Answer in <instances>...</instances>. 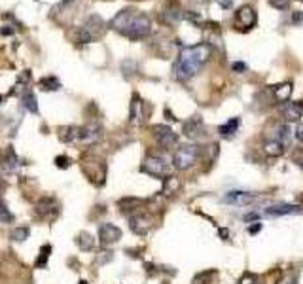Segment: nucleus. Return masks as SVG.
I'll list each match as a JSON object with an SVG mask.
<instances>
[{
  "label": "nucleus",
  "instance_id": "c9c22d12",
  "mask_svg": "<svg viewBox=\"0 0 303 284\" xmlns=\"http://www.w3.org/2000/svg\"><path fill=\"white\" fill-rule=\"evenodd\" d=\"M231 68H233V70H235V72H239V74H242V72H246V64H244V63H233V66H231Z\"/></svg>",
  "mask_w": 303,
  "mask_h": 284
},
{
  "label": "nucleus",
  "instance_id": "9d476101",
  "mask_svg": "<svg viewBox=\"0 0 303 284\" xmlns=\"http://www.w3.org/2000/svg\"><path fill=\"white\" fill-rule=\"evenodd\" d=\"M256 195L254 193H248V191H228L224 195V203L228 205H237V207H246V205H252L254 203Z\"/></svg>",
  "mask_w": 303,
  "mask_h": 284
},
{
  "label": "nucleus",
  "instance_id": "393cba45",
  "mask_svg": "<svg viewBox=\"0 0 303 284\" xmlns=\"http://www.w3.org/2000/svg\"><path fill=\"white\" fill-rule=\"evenodd\" d=\"M51 245H44V247L40 248V254H38V259L34 261V267L36 269H44L46 265H48V259L51 256Z\"/></svg>",
  "mask_w": 303,
  "mask_h": 284
},
{
  "label": "nucleus",
  "instance_id": "2f4dec72",
  "mask_svg": "<svg viewBox=\"0 0 303 284\" xmlns=\"http://www.w3.org/2000/svg\"><path fill=\"white\" fill-rule=\"evenodd\" d=\"M288 136H290V129H288V125L279 127V142H282V144L286 146V144H288Z\"/></svg>",
  "mask_w": 303,
  "mask_h": 284
},
{
  "label": "nucleus",
  "instance_id": "f03ea898",
  "mask_svg": "<svg viewBox=\"0 0 303 284\" xmlns=\"http://www.w3.org/2000/svg\"><path fill=\"white\" fill-rule=\"evenodd\" d=\"M110 27L114 31H118L120 34H123V36L131 38V40H140V38H146L152 32L150 17L144 15V13L136 12L133 8L118 12V15L112 19Z\"/></svg>",
  "mask_w": 303,
  "mask_h": 284
},
{
  "label": "nucleus",
  "instance_id": "a18cd8bd",
  "mask_svg": "<svg viewBox=\"0 0 303 284\" xmlns=\"http://www.w3.org/2000/svg\"><path fill=\"white\" fill-rule=\"evenodd\" d=\"M2 188H4V182H2V178H0V189H2Z\"/></svg>",
  "mask_w": 303,
  "mask_h": 284
},
{
  "label": "nucleus",
  "instance_id": "72a5a7b5",
  "mask_svg": "<svg viewBox=\"0 0 303 284\" xmlns=\"http://www.w3.org/2000/svg\"><path fill=\"white\" fill-rule=\"evenodd\" d=\"M210 275H214V271H208V273L203 271V273H199V275H195V277H194V281H192V284H203V283H206Z\"/></svg>",
  "mask_w": 303,
  "mask_h": 284
},
{
  "label": "nucleus",
  "instance_id": "0eeeda50",
  "mask_svg": "<svg viewBox=\"0 0 303 284\" xmlns=\"http://www.w3.org/2000/svg\"><path fill=\"white\" fill-rule=\"evenodd\" d=\"M152 133L156 136L159 146L165 150H169L170 146H174L178 142V136H176V133L170 129L169 125H154L152 127Z\"/></svg>",
  "mask_w": 303,
  "mask_h": 284
},
{
  "label": "nucleus",
  "instance_id": "58836bf2",
  "mask_svg": "<svg viewBox=\"0 0 303 284\" xmlns=\"http://www.w3.org/2000/svg\"><path fill=\"white\" fill-rule=\"evenodd\" d=\"M260 229H262V223L254 222V225H248V229H246V231H248L250 235H256L258 231H260Z\"/></svg>",
  "mask_w": 303,
  "mask_h": 284
},
{
  "label": "nucleus",
  "instance_id": "f3484780",
  "mask_svg": "<svg viewBox=\"0 0 303 284\" xmlns=\"http://www.w3.org/2000/svg\"><path fill=\"white\" fill-rule=\"evenodd\" d=\"M76 247L80 248L82 252H91V250H95V237L91 233H87V231H80V233L76 235Z\"/></svg>",
  "mask_w": 303,
  "mask_h": 284
},
{
  "label": "nucleus",
  "instance_id": "6e6552de",
  "mask_svg": "<svg viewBox=\"0 0 303 284\" xmlns=\"http://www.w3.org/2000/svg\"><path fill=\"white\" fill-rule=\"evenodd\" d=\"M121 239V229L114 223H101L99 225V243L101 247H110L116 245Z\"/></svg>",
  "mask_w": 303,
  "mask_h": 284
},
{
  "label": "nucleus",
  "instance_id": "c85d7f7f",
  "mask_svg": "<svg viewBox=\"0 0 303 284\" xmlns=\"http://www.w3.org/2000/svg\"><path fill=\"white\" fill-rule=\"evenodd\" d=\"M13 220H15V216L10 212L8 205H6L4 201H0V225H4V223H13Z\"/></svg>",
  "mask_w": 303,
  "mask_h": 284
},
{
  "label": "nucleus",
  "instance_id": "20e7f679",
  "mask_svg": "<svg viewBox=\"0 0 303 284\" xmlns=\"http://www.w3.org/2000/svg\"><path fill=\"white\" fill-rule=\"evenodd\" d=\"M199 156H201V150H199L197 144H184V146H180L174 152L172 167L176 171H188V169H192L195 163L199 161Z\"/></svg>",
  "mask_w": 303,
  "mask_h": 284
},
{
  "label": "nucleus",
  "instance_id": "aec40b11",
  "mask_svg": "<svg viewBox=\"0 0 303 284\" xmlns=\"http://www.w3.org/2000/svg\"><path fill=\"white\" fill-rule=\"evenodd\" d=\"M239 125H241V120H239V118H231L230 122H226L224 125H220L218 127L220 136H224V138H231V136L237 133Z\"/></svg>",
  "mask_w": 303,
  "mask_h": 284
},
{
  "label": "nucleus",
  "instance_id": "39448f33",
  "mask_svg": "<svg viewBox=\"0 0 303 284\" xmlns=\"http://www.w3.org/2000/svg\"><path fill=\"white\" fill-rule=\"evenodd\" d=\"M61 212V207L55 197H40L34 205V214L38 220H46V222H53Z\"/></svg>",
  "mask_w": 303,
  "mask_h": 284
},
{
  "label": "nucleus",
  "instance_id": "b1692460",
  "mask_svg": "<svg viewBox=\"0 0 303 284\" xmlns=\"http://www.w3.org/2000/svg\"><path fill=\"white\" fill-rule=\"evenodd\" d=\"M29 237H31V229L27 225H17L10 231V239L15 241V243H25Z\"/></svg>",
  "mask_w": 303,
  "mask_h": 284
},
{
  "label": "nucleus",
  "instance_id": "9b49d317",
  "mask_svg": "<svg viewBox=\"0 0 303 284\" xmlns=\"http://www.w3.org/2000/svg\"><path fill=\"white\" fill-rule=\"evenodd\" d=\"M129 227L135 235H140L144 237L150 229H152V218L146 216V214H136V216H131L129 218Z\"/></svg>",
  "mask_w": 303,
  "mask_h": 284
},
{
  "label": "nucleus",
  "instance_id": "dca6fc26",
  "mask_svg": "<svg viewBox=\"0 0 303 284\" xmlns=\"http://www.w3.org/2000/svg\"><path fill=\"white\" fill-rule=\"evenodd\" d=\"M129 120L133 124H142L144 122V102L138 95H133L131 108H129Z\"/></svg>",
  "mask_w": 303,
  "mask_h": 284
},
{
  "label": "nucleus",
  "instance_id": "6ab92c4d",
  "mask_svg": "<svg viewBox=\"0 0 303 284\" xmlns=\"http://www.w3.org/2000/svg\"><path fill=\"white\" fill-rule=\"evenodd\" d=\"M292 87L290 82H284V84H279V86L273 87V95H275V100L277 102H288V99L292 97Z\"/></svg>",
  "mask_w": 303,
  "mask_h": 284
},
{
  "label": "nucleus",
  "instance_id": "ea45409f",
  "mask_svg": "<svg viewBox=\"0 0 303 284\" xmlns=\"http://www.w3.org/2000/svg\"><path fill=\"white\" fill-rule=\"evenodd\" d=\"M292 23H303V12L292 13Z\"/></svg>",
  "mask_w": 303,
  "mask_h": 284
},
{
  "label": "nucleus",
  "instance_id": "1a4fd4ad",
  "mask_svg": "<svg viewBox=\"0 0 303 284\" xmlns=\"http://www.w3.org/2000/svg\"><path fill=\"white\" fill-rule=\"evenodd\" d=\"M256 21H258L256 10L252 8V6H248V4L241 6V8L235 12V23L241 27L242 31H248V29H252V27L256 25Z\"/></svg>",
  "mask_w": 303,
  "mask_h": 284
},
{
  "label": "nucleus",
  "instance_id": "f257e3e1",
  "mask_svg": "<svg viewBox=\"0 0 303 284\" xmlns=\"http://www.w3.org/2000/svg\"><path fill=\"white\" fill-rule=\"evenodd\" d=\"M208 57H210V46L208 44H197V46L182 48L178 61L172 66V74L180 82L190 80L195 74H199V70L205 66Z\"/></svg>",
  "mask_w": 303,
  "mask_h": 284
},
{
  "label": "nucleus",
  "instance_id": "37998d69",
  "mask_svg": "<svg viewBox=\"0 0 303 284\" xmlns=\"http://www.w3.org/2000/svg\"><path fill=\"white\" fill-rule=\"evenodd\" d=\"M296 159H298V163H300V165L303 167V152L300 154V156H298V158H296Z\"/></svg>",
  "mask_w": 303,
  "mask_h": 284
},
{
  "label": "nucleus",
  "instance_id": "4c0bfd02",
  "mask_svg": "<svg viewBox=\"0 0 303 284\" xmlns=\"http://www.w3.org/2000/svg\"><path fill=\"white\" fill-rule=\"evenodd\" d=\"M258 218H260L258 212H248V214H244V222H258Z\"/></svg>",
  "mask_w": 303,
  "mask_h": 284
},
{
  "label": "nucleus",
  "instance_id": "7ed1b4c3",
  "mask_svg": "<svg viewBox=\"0 0 303 284\" xmlns=\"http://www.w3.org/2000/svg\"><path fill=\"white\" fill-rule=\"evenodd\" d=\"M104 31H106V23L102 21V17L101 15H89L85 19L84 25L80 27L78 40L82 44H91V42H95L99 38H102Z\"/></svg>",
  "mask_w": 303,
  "mask_h": 284
},
{
  "label": "nucleus",
  "instance_id": "f704fd0d",
  "mask_svg": "<svg viewBox=\"0 0 303 284\" xmlns=\"http://www.w3.org/2000/svg\"><path fill=\"white\" fill-rule=\"evenodd\" d=\"M277 284H298V275L296 273H286Z\"/></svg>",
  "mask_w": 303,
  "mask_h": 284
},
{
  "label": "nucleus",
  "instance_id": "473e14b6",
  "mask_svg": "<svg viewBox=\"0 0 303 284\" xmlns=\"http://www.w3.org/2000/svg\"><path fill=\"white\" fill-rule=\"evenodd\" d=\"M55 165H57V169H68V167H70V158H67V156H57V158H55Z\"/></svg>",
  "mask_w": 303,
  "mask_h": 284
},
{
  "label": "nucleus",
  "instance_id": "a878e982",
  "mask_svg": "<svg viewBox=\"0 0 303 284\" xmlns=\"http://www.w3.org/2000/svg\"><path fill=\"white\" fill-rule=\"evenodd\" d=\"M21 102H23V106L29 112L38 114V100H36V95H34L33 91H27L23 97H21Z\"/></svg>",
  "mask_w": 303,
  "mask_h": 284
},
{
  "label": "nucleus",
  "instance_id": "cd10ccee",
  "mask_svg": "<svg viewBox=\"0 0 303 284\" xmlns=\"http://www.w3.org/2000/svg\"><path fill=\"white\" fill-rule=\"evenodd\" d=\"M138 205H142V201L136 197H125V199H120V201H118V207H120L123 212H125V210H135Z\"/></svg>",
  "mask_w": 303,
  "mask_h": 284
},
{
  "label": "nucleus",
  "instance_id": "de8ad7c7",
  "mask_svg": "<svg viewBox=\"0 0 303 284\" xmlns=\"http://www.w3.org/2000/svg\"><path fill=\"white\" fill-rule=\"evenodd\" d=\"M2 100H4V97H2V95H0V102H2Z\"/></svg>",
  "mask_w": 303,
  "mask_h": 284
},
{
  "label": "nucleus",
  "instance_id": "49530a36",
  "mask_svg": "<svg viewBox=\"0 0 303 284\" xmlns=\"http://www.w3.org/2000/svg\"><path fill=\"white\" fill-rule=\"evenodd\" d=\"M78 284H87V283H85V281H80V283H78Z\"/></svg>",
  "mask_w": 303,
  "mask_h": 284
},
{
  "label": "nucleus",
  "instance_id": "2eb2a0df",
  "mask_svg": "<svg viewBox=\"0 0 303 284\" xmlns=\"http://www.w3.org/2000/svg\"><path fill=\"white\" fill-rule=\"evenodd\" d=\"M303 212L302 207L298 205H288V203H280V205H273L264 210L266 216H288V214H300Z\"/></svg>",
  "mask_w": 303,
  "mask_h": 284
},
{
  "label": "nucleus",
  "instance_id": "f8f14e48",
  "mask_svg": "<svg viewBox=\"0 0 303 284\" xmlns=\"http://www.w3.org/2000/svg\"><path fill=\"white\" fill-rule=\"evenodd\" d=\"M184 135L192 140H197L205 135V125H203V120L199 116H194L192 120H188L184 124Z\"/></svg>",
  "mask_w": 303,
  "mask_h": 284
},
{
  "label": "nucleus",
  "instance_id": "e433bc0d",
  "mask_svg": "<svg viewBox=\"0 0 303 284\" xmlns=\"http://www.w3.org/2000/svg\"><path fill=\"white\" fill-rule=\"evenodd\" d=\"M294 135H296V138H298L300 142H303V124L296 125V129H294Z\"/></svg>",
  "mask_w": 303,
  "mask_h": 284
},
{
  "label": "nucleus",
  "instance_id": "7c9ffc66",
  "mask_svg": "<svg viewBox=\"0 0 303 284\" xmlns=\"http://www.w3.org/2000/svg\"><path fill=\"white\" fill-rule=\"evenodd\" d=\"M269 2V6L271 8H275V10H288L290 8V0H267Z\"/></svg>",
  "mask_w": 303,
  "mask_h": 284
},
{
  "label": "nucleus",
  "instance_id": "423d86ee",
  "mask_svg": "<svg viewBox=\"0 0 303 284\" xmlns=\"http://www.w3.org/2000/svg\"><path fill=\"white\" fill-rule=\"evenodd\" d=\"M140 171L156 178H167L170 176V165L159 156H148L140 165Z\"/></svg>",
  "mask_w": 303,
  "mask_h": 284
},
{
  "label": "nucleus",
  "instance_id": "a211bd4d",
  "mask_svg": "<svg viewBox=\"0 0 303 284\" xmlns=\"http://www.w3.org/2000/svg\"><path fill=\"white\" fill-rule=\"evenodd\" d=\"M182 17H184V13H182L178 4H170V6L165 8V12H163V21L167 25H176Z\"/></svg>",
  "mask_w": 303,
  "mask_h": 284
},
{
  "label": "nucleus",
  "instance_id": "5701e85b",
  "mask_svg": "<svg viewBox=\"0 0 303 284\" xmlns=\"http://www.w3.org/2000/svg\"><path fill=\"white\" fill-rule=\"evenodd\" d=\"M180 189V180L176 178V176H167V178H163V189H161V193L163 195H172V193H176Z\"/></svg>",
  "mask_w": 303,
  "mask_h": 284
},
{
  "label": "nucleus",
  "instance_id": "a19ab883",
  "mask_svg": "<svg viewBox=\"0 0 303 284\" xmlns=\"http://www.w3.org/2000/svg\"><path fill=\"white\" fill-rule=\"evenodd\" d=\"M218 4L224 8V10H228V8H231V4H233V0H218Z\"/></svg>",
  "mask_w": 303,
  "mask_h": 284
},
{
  "label": "nucleus",
  "instance_id": "4468645a",
  "mask_svg": "<svg viewBox=\"0 0 303 284\" xmlns=\"http://www.w3.org/2000/svg\"><path fill=\"white\" fill-rule=\"evenodd\" d=\"M280 114L286 122H300L303 116V102H284Z\"/></svg>",
  "mask_w": 303,
  "mask_h": 284
},
{
  "label": "nucleus",
  "instance_id": "c03bdc74",
  "mask_svg": "<svg viewBox=\"0 0 303 284\" xmlns=\"http://www.w3.org/2000/svg\"><path fill=\"white\" fill-rule=\"evenodd\" d=\"M192 2H194V4H206L208 0H192Z\"/></svg>",
  "mask_w": 303,
  "mask_h": 284
},
{
  "label": "nucleus",
  "instance_id": "4be33fe9",
  "mask_svg": "<svg viewBox=\"0 0 303 284\" xmlns=\"http://www.w3.org/2000/svg\"><path fill=\"white\" fill-rule=\"evenodd\" d=\"M61 140L63 142H78L80 140V127L78 125H68L61 129Z\"/></svg>",
  "mask_w": 303,
  "mask_h": 284
},
{
  "label": "nucleus",
  "instance_id": "79ce46f5",
  "mask_svg": "<svg viewBox=\"0 0 303 284\" xmlns=\"http://www.w3.org/2000/svg\"><path fill=\"white\" fill-rule=\"evenodd\" d=\"M220 231V237H224V239H230V231L228 229H218Z\"/></svg>",
  "mask_w": 303,
  "mask_h": 284
},
{
  "label": "nucleus",
  "instance_id": "bb28decb",
  "mask_svg": "<svg viewBox=\"0 0 303 284\" xmlns=\"http://www.w3.org/2000/svg\"><path fill=\"white\" fill-rule=\"evenodd\" d=\"M40 87L46 91H57V89H61V82L55 76H44L40 80Z\"/></svg>",
  "mask_w": 303,
  "mask_h": 284
},
{
  "label": "nucleus",
  "instance_id": "c756f323",
  "mask_svg": "<svg viewBox=\"0 0 303 284\" xmlns=\"http://www.w3.org/2000/svg\"><path fill=\"white\" fill-rule=\"evenodd\" d=\"M239 284H262V281H260V277H258V275L244 273V275L241 277V281H239Z\"/></svg>",
  "mask_w": 303,
  "mask_h": 284
},
{
  "label": "nucleus",
  "instance_id": "ddd939ff",
  "mask_svg": "<svg viewBox=\"0 0 303 284\" xmlns=\"http://www.w3.org/2000/svg\"><path fill=\"white\" fill-rule=\"evenodd\" d=\"M0 167L4 169V171H15L17 167H19V158H17V154H15V150L12 146H6V148L0 152Z\"/></svg>",
  "mask_w": 303,
  "mask_h": 284
},
{
  "label": "nucleus",
  "instance_id": "412c9836",
  "mask_svg": "<svg viewBox=\"0 0 303 284\" xmlns=\"http://www.w3.org/2000/svg\"><path fill=\"white\" fill-rule=\"evenodd\" d=\"M284 148L286 146L282 142H279V140H267L266 144H264V152L269 158H280L284 154Z\"/></svg>",
  "mask_w": 303,
  "mask_h": 284
}]
</instances>
